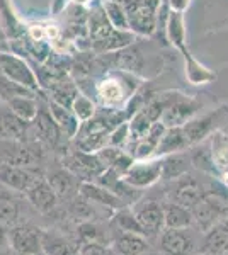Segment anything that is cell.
<instances>
[{"label": "cell", "mask_w": 228, "mask_h": 255, "mask_svg": "<svg viewBox=\"0 0 228 255\" xmlns=\"http://www.w3.org/2000/svg\"><path fill=\"white\" fill-rule=\"evenodd\" d=\"M87 29H89L90 48L97 55H104V53H113L118 51V49L128 48L135 41V32L113 27L102 5L90 12Z\"/></svg>", "instance_id": "cell-1"}, {"label": "cell", "mask_w": 228, "mask_h": 255, "mask_svg": "<svg viewBox=\"0 0 228 255\" xmlns=\"http://www.w3.org/2000/svg\"><path fill=\"white\" fill-rule=\"evenodd\" d=\"M41 143L36 139L20 141V139L0 138V163L34 168L43 160Z\"/></svg>", "instance_id": "cell-2"}, {"label": "cell", "mask_w": 228, "mask_h": 255, "mask_svg": "<svg viewBox=\"0 0 228 255\" xmlns=\"http://www.w3.org/2000/svg\"><path fill=\"white\" fill-rule=\"evenodd\" d=\"M0 73L15 84L22 85L36 94H41V87L34 70L24 58L12 51H0Z\"/></svg>", "instance_id": "cell-3"}, {"label": "cell", "mask_w": 228, "mask_h": 255, "mask_svg": "<svg viewBox=\"0 0 228 255\" xmlns=\"http://www.w3.org/2000/svg\"><path fill=\"white\" fill-rule=\"evenodd\" d=\"M128 15L130 31L138 36H152L157 29V10L147 0H118Z\"/></svg>", "instance_id": "cell-4"}, {"label": "cell", "mask_w": 228, "mask_h": 255, "mask_svg": "<svg viewBox=\"0 0 228 255\" xmlns=\"http://www.w3.org/2000/svg\"><path fill=\"white\" fill-rule=\"evenodd\" d=\"M61 165L68 168L80 182H95V179L106 170V165L101 162L97 153L82 151L78 148L65 155Z\"/></svg>", "instance_id": "cell-5"}, {"label": "cell", "mask_w": 228, "mask_h": 255, "mask_svg": "<svg viewBox=\"0 0 228 255\" xmlns=\"http://www.w3.org/2000/svg\"><path fill=\"white\" fill-rule=\"evenodd\" d=\"M159 247L162 255H196L201 244L189 228H164Z\"/></svg>", "instance_id": "cell-6"}, {"label": "cell", "mask_w": 228, "mask_h": 255, "mask_svg": "<svg viewBox=\"0 0 228 255\" xmlns=\"http://www.w3.org/2000/svg\"><path fill=\"white\" fill-rule=\"evenodd\" d=\"M9 245L17 255L43 254V230L32 225L10 226Z\"/></svg>", "instance_id": "cell-7"}, {"label": "cell", "mask_w": 228, "mask_h": 255, "mask_svg": "<svg viewBox=\"0 0 228 255\" xmlns=\"http://www.w3.org/2000/svg\"><path fill=\"white\" fill-rule=\"evenodd\" d=\"M31 136H32V139L39 141L43 146L49 148V150L58 148L61 138H63V133L60 131V128H58V125L55 123V119H53V116L49 114L48 106L43 104V102H41L36 118L31 121Z\"/></svg>", "instance_id": "cell-8"}, {"label": "cell", "mask_w": 228, "mask_h": 255, "mask_svg": "<svg viewBox=\"0 0 228 255\" xmlns=\"http://www.w3.org/2000/svg\"><path fill=\"white\" fill-rule=\"evenodd\" d=\"M200 108H201V104L196 99L181 96V94H171L169 104H167V108H165L164 114H162L160 121L167 128L182 126V125H186L189 119H193V116L198 113Z\"/></svg>", "instance_id": "cell-9"}, {"label": "cell", "mask_w": 228, "mask_h": 255, "mask_svg": "<svg viewBox=\"0 0 228 255\" xmlns=\"http://www.w3.org/2000/svg\"><path fill=\"white\" fill-rule=\"evenodd\" d=\"M24 196H26V199L32 204V208H34L36 211L43 213V215L51 213L58 204L56 192L53 191L46 175H41V174L36 177L34 182L29 186L27 191L24 192Z\"/></svg>", "instance_id": "cell-10"}, {"label": "cell", "mask_w": 228, "mask_h": 255, "mask_svg": "<svg viewBox=\"0 0 228 255\" xmlns=\"http://www.w3.org/2000/svg\"><path fill=\"white\" fill-rule=\"evenodd\" d=\"M130 186L136 189H147L162 179V160H138L130 167L123 177Z\"/></svg>", "instance_id": "cell-11"}, {"label": "cell", "mask_w": 228, "mask_h": 255, "mask_svg": "<svg viewBox=\"0 0 228 255\" xmlns=\"http://www.w3.org/2000/svg\"><path fill=\"white\" fill-rule=\"evenodd\" d=\"M38 175L39 174L34 168L0 163V184L5 189H12L15 192H22L24 194Z\"/></svg>", "instance_id": "cell-12"}, {"label": "cell", "mask_w": 228, "mask_h": 255, "mask_svg": "<svg viewBox=\"0 0 228 255\" xmlns=\"http://www.w3.org/2000/svg\"><path fill=\"white\" fill-rule=\"evenodd\" d=\"M228 252V218H220L205 232L200 255H225Z\"/></svg>", "instance_id": "cell-13"}, {"label": "cell", "mask_w": 228, "mask_h": 255, "mask_svg": "<svg viewBox=\"0 0 228 255\" xmlns=\"http://www.w3.org/2000/svg\"><path fill=\"white\" fill-rule=\"evenodd\" d=\"M133 211L147 237L160 235V232H164V204L157 203V201H145L140 206H136Z\"/></svg>", "instance_id": "cell-14"}, {"label": "cell", "mask_w": 228, "mask_h": 255, "mask_svg": "<svg viewBox=\"0 0 228 255\" xmlns=\"http://www.w3.org/2000/svg\"><path fill=\"white\" fill-rule=\"evenodd\" d=\"M44 175H46L48 182L51 184L53 191L56 192L58 199H67L68 201L80 192L82 182L63 165L49 168L48 174H44Z\"/></svg>", "instance_id": "cell-15"}, {"label": "cell", "mask_w": 228, "mask_h": 255, "mask_svg": "<svg viewBox=\"0 0 228 255\" xmlns=\"http://www.w3.org/2000/svg\"><path fill=\"white\" fill-rule=\"evenodd\" d=\"M0 134L2 138L27 141L31 136V123L15 116L5 102L0 101Z\"/></svg>", "instance_id": "cell-16"}, {"label": "cell", "mask_w": 228, "mask_h": 255, "mask_svg": "<svg viewBox=\"0 0 228 255\" xmlns=\"http://www.w3.org/2000/svg\"><path fill=\"white\" fill-rule=\"evenodd\" d=\"M80 194L89 199L90 203H95V204H101L104 208H109L113 211H118L126 206V203L119 197L116 192L109 191L107 187L101 186L97 182H82L80 186Z\"/></svg>", "instance_id": "cell-17"}, {"label": "cell", "mask_w": 228, "mask_h": 255, "mask_svg": "<svg viewBox=\"0 0 228 255\" xmlns=\"http://www.w3.org/2000/svg\"><path fill=\"white\" fill-rule=\"evenodd\" d=\"M206 194L203 191L201 184L193 177H181L177 179L176 187H174V201L177 204H182L186 208H193L200 203L201 199H205Z\"/></svg>", "instance_id": "cell-18"}, {"label": "cell", "mask_w": 228, "mask_h": 255, "mask_svg": "<svg viewBox=\"0 0 228 255\" xmlns=\"http://www.w3.org/2000/svg\"><path fill=\"white\" fill-rule=\"evenodd\" d=\"M46 106L49 114H51L58 128H60V131L63 133V136L68 139L75 138L78 133V128H80V121H78V118L75 116L72 108H65V106L56 104V102L49 101V99L46 101Z\"/></svg>", "instance_id": "cell-19"}, {"label": "cell", "mask_w": 228, "mask_h": 255, "mask_svg": "<svg viewBox=\"0 0 228 255\" xmlns=\"http://www.w3.org/2000/svg\"><path fill=\"white\" fill-rule=\"evenodd\" d=\"M111 249L119 255H143L148 249L147 237L138 233L119 232L111 242Z\"/></svg>", "instance_id": "cell-20"}, {"label": "cell", "mask_w": 228, "mask_h": 255, "mask_svg": "<svg viewBox=\"0 0 228 255\" xmlns=\"http://www.w3.org/2000/svg\"><path fill=\"white\" fill-rule=\"evenodd\" d=\"M188 146L191 145L188 141V136H186L184 129H182V126H174V128H167V129H165L155 153L160 155V157H167V155L186 150Z\"/></svg>", "instance_id": "cell-21"}, {"label": "cell", "mask_w": 228, "mask_h": 255, "mask_svg": "<svg viewBox=\"0 0 228 255\" xmlns=\"http://www.w3.org/2000/svg\"><path fill=\"white\" fill-rule=\"evenodd\" d=\"M191 211H193L194 223L201 226V230H205V232L217 223L223 215V208L220 204L213 203V201H210L208 196L205 199H201L196 206L191 208Z\"/></svg>", "instance_id": "cell-22"}, {"label": "cell", "mask_w": 228, "mask_h": 255, "mask_svg": "<svg viewBox=\"0 0 228 255\" xmlns=\"http://www.w3.org/2000/svg\"><path fill=\"white\" fill-rule=\"evenodd\" d=\"M46 92H48L49 101L65 106V108H72L73 101H75V97L78 96L77 85L73 84V82H70L67 77L53 82V84L46 89Z\"/></svg>", "instance_id": "cell-23"}, {"label": "cell", "mask_w": 228, "mask_h": 255, "mask_svg": "<svg viewBox=\"0 0 228 255\" xmlns=\"http://www.w3.org/2000/svg\"><path fill=\"white\" fill-rule=\"evenodd\" d=\"M215 119H217V113H210L206 116L189 119L186 125H182V129H184L186 136H188L189 145H196L205 136H208L210 131L213 129Z\"/></svg>", "instance_id": "cell-24"}, {"label": "cell", "mask_w": 228, "mask_h": 255, "mask_svg": "<svg viewBox=\"0 0 228 255\" xmlns=\"http://www.w3.org/2000/svg\"><path fill=\"white\" fill-rule=\"evenodd\" d=\"M43 254L44 255H80L78 245H73L68 238L56 232H43Z\"/></svg>", "instance_id": "cell-25"}, {"label": "cell", "mask_w": 228, "mask_h": 255, "mask_svg": "<svg viewBox=\"0 0 228 255\" xmlns=\"http://www.w3.org/2000/svg\"><path fill=\"white\" fill-rule=\"evenodd\" d=\"M164 223L165 228H191L194 225V218L191 208L172 203L164 206Z\"/></svg>", "instance_id": "cell-26"}, {"label": "cell", "mask_w": 228, "mask_h": 255, "mask_svg": "<svg viewBox=\"0 0 228 255\" xmlns=\"http://www.w3.org/2000/svg\"><path fill=\"white\" fill-rule=\"evenodd\" d=\"M10 108L12 113L15 116H19L24 121L31 123L32 119L36 118L41 106V101H38V96H20V97H14L10 101L5 102Z\"/></svg>", "instance_id": "cell-27"}, {"label": "cell", "mask_w": 228, "mask_h": 255, "mask_svg": "<svg viewBox=\"0 0 228 255\" xmlns=\"http://www.w3.org/2000/svg\"><path fill=\"white\" fill-rule=\"evenodd\" d=\"M20 216L19 201L14 196L5 191H0V223L5 225L7 228L15 226Z\"/></svg>", "instance_id": "cell-28"}, {"label": "cell", "mask_w": 228, "mask_h": 255, "mask_svg": "<svg viewBox=\"0 0 228 255\" xmlns=\"http://www.w3.org/2000/svg\"><path fill=\"white\" fill-rule=\"evenodd\" d=\"M167 34L169 39L172 41L174 46H177L182 53L189 55V51H186L184 41H186V29H184V17H182V12L179 10H171L167 19Z\"/></svg>", "instance_id": "cell-29"}, {"label": "cell", "mask_w": 228, "mask_h": 255, "mask_svg": "<svg viewBox=\"0 0 228 255\" xmlns=\"http://www.w3.org/2000/svg\"><path fill=\"white\" fill-rule=\"evenodd\" d=\"M113 223L119 232H128V233H138V235H145L142 225H140L138 218H136L135 211L128 208H121L118 211H114V216H113Z\"/></svg>", "instance_id": "cell-30"}, {"label": "cell", "mask_w": 228, "mask_h": 255, "mask_svg": "<svg viewBox=\"0 0 228 255\" xmlns=\"http://www.w3.org/2000/svg\"><path fill=\"white\" fill-rule=\"evenodd\" d=\"M102 7H104V12H106L107 19H109V22L113 24V27L121 29V31H130L126 10H124V7L118 0H104Z\"/></svg>", "instance_id": "cell-31"}, {"label": "cell", "mask_w": 228, "mask_h": 255, "mask_svg": "<svg viewBox=\"0 0 228 255\" xmlns=\"http://www.w3.org/2000/svg\"><path fill=\"white\" fill-rule=\"evenodd\" d=\"M20 96H38V94L22 87V85L15 84V82H12L10 79H7V77H3L2 73H0V101L7 102V101H10V99L20 97Z\"/></svg>", "instance_id": "cell-32"}, {"label": "cell", "mask_w": 228, "mask_h": 255, "mask_svg": "<svg viewBox=\"0 0 228 255\" xmlns=\"http://www.w3.org/2000/svg\"><path fill=\"white\" fill-rule=\"evenodd\" d=\"M186 158L172 153L171 157L162 160V177L164 179H179L186 172Z\"/></svg>", "instance_id": "cell-33"}, {"label": "cell", "mask_w": 228, "mask_h": 255, "mask_svg": "<svg viewBox=\"0 0 228 255\" xmlns=\"http://www.w3.org/2000/svg\"><path fill=\"white\" fill-rule=\"evenodd\" d=\"M72 111L75 113V116L78 118V121H80V123L89 121V119L94 118V114L97 113L92 99H89V97L84 96V94H80V92H78V96L75 97V101H73Z\"/></svg>", "instance_id": "cell-34"}, {"label": "cell", "mask_w": 228, "mask_h": 255, "mask_svg": "<svg viewBox=\"0 0 228 255\" xmlns=\"http://www.w3.org/2000/svg\"><path fill=\"white\" fill-rule=\"evenodd\" d=\"M130 143V125L123 123L118 128H114L113 131L109 133L107 136V146H113V148H124L128 146Z\"/></svg>", "instance_id": "cell-35"}, {"label": "cell", "mask_w": 228, "mask_h": 255, "mask_svg": "<svg viewBox=\"0 0 228 255\" xmlns=\"http://www.w3.org/2000/svg\"><path fill=\"white\" fill-rule=\"evenodd\" d=\"M99 96L104 101V104L113 106L121 101V87L116 85L114 82H104V85L99 89Z\"/></svg>", "instance_id": "cell-36"}, {"label": "cell", "mask_w": 228, "mask_h": 255, "mask_svg": "<svg viewBox=\"0 0 228 255\" xmlns=\"http://www.w3.org/2000/svg\"><path fill=\"white\" fill-rule=\"evenodd\" d=\"M78 237H80L82 244H84V242H101V244H104V242L101 240V232H99V228L92 223L80 225V228H78Z\"/></svg>", "instance_id": "cell-37"}, {"label": "cell", "mask_w": 228, "mask_h": 255, "mask_svg": "<svg viewBox=\"0 0 228 255\" xmlns=\"http://www.w3.org/2000/svg\"><path fill=\"white\" fill-rule=\"evenodd\" d=\"M109 247L101 242H84V244L78 245V252L80 255H106Z\"/></svg>", "instance_id": "cell-38"}, {"label": "cell", "mask_w": 228, "mask_h": 255, "mask_svg": "<svg viewBox=\"0 0 228 255\" xmlns=\"http://www.w3.org/2000/svg\"><path fill=\"white\" fill-rule=\"evenodd\" d=\"M0 51H10L9 36H7L5 29H3V24H2V20H0Z\"/></svg>", "instance_id": "cell-39"}, {"label": "cell", "mask_w": 228, "mask_h": 255, "mask_svg": "<svg viewBox=\"0 0 228 255\" xmlns=\"http://www.w3.org/2000/svg\"><path fill=\"white\" fill-rule=\"evenodd\" d=\"M9 245V228L5 225L0 223V250L2 249H7Z\"/></svg>", "instance_id": "cell-40"}, {"label": "cell", "mask_w": 228, "mask_h": 255, "mask_svg": "<svg viewBox=\"0 0 228 255\" xmlns=\"http://www.w3.org/2000/svg\"><path fill=\"white\" fill-rule=\"evenodd\" d=\"M191 0H169V5H171L172 10H179V12H184L186 9L189 7Z\"/></svg>", "instance_id": "cell-41"}, {"label": "cell", "mask_w": 228, "mask_h": 255, "mask_svg": "<svg viewBox=\"0 0 228 255\" xmlns=\"http://www.w3.org/2000/svg\"><path fill=\"white\" fill-rule=\"evenodd\" d=\"M0 255H17L14 252V250L10 249V247H7V249H2L0 250Z\"/></svg>", "instance_id": "cell-42"}, {"label": "cell", "mask_w": 228, "mask_h": 255, "mask_svg": "<svg viewBox=\"0 0 228 255\" xmlns=\"http://www.w3.org/2000/svg\"><path fill=\"white\" fill-rule=\"evenodd\" d=\"M148 3H150L152 7H155L157 10H159V7L162 5V0H147Z\"/></svg>", "instance_id": "cell-43"}, {"label": "cell", "mask_w": 228, "mask_h": 255, "mask_svg": "<svg viewBox=\"0 0 228 255\" xmlns=\"http://www.w3.org/2000/svg\"><path fill=\"white\" fill-rule=\"evenodd\" d=\"M106 255H119V254H116L114 250H113V249H111V247H109V250H107V254H106Z\"/></svg>", "instance_id": "cell-44"}, {"label": "cell", "mask_w": 228, "mask_h": 255, "mask_svg": "<svg viewBox=\"0 0 228 255\" xmlns=\"http://www.w3.org/2000/svg\"><path fill=\"white\" fill-rule=\"evenodd\" d=\"M77 3H84V2H87V0H75Z\"/></svg>", "instance_id": "cell-45"}, {"label": "cell", "mask_w": 228, "mask_h": 255, "mask_svg": "<svg viewBox=\"0 0 228 255\" xmlns=\"http://www.w3.org/2000/svg\"><path fill=\"white\" fill-rule=\"evenodd\" d=\"M0 138H2V134H0Z\"/></svg>", "instance_id": "cell-46"}, {"label": "cell", "mask_w": 228, "mask_h": 255, "mask_svg": "<svg viewBox=\"0 0 228 255\" xmlns=\"http://www.w3.org/2000/svg\"><path fill=\"white\" fill-rule=\"evenodd\" d=\"M225 255H228V252H227V254H225Z\"/></svg>", "instance_id": "cell-47"}]
</instances>
